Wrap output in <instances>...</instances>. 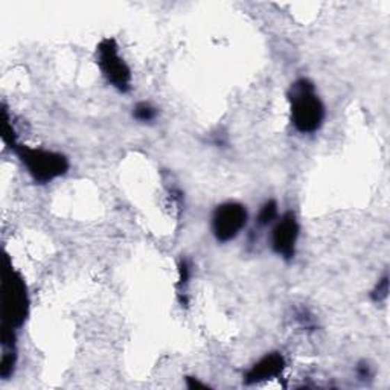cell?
Masks as SVG:
<instances>
[{
	"mask_svg": "<svg viewBox=\"0 0 390 390\" xmlns=\"http://www.w3.org/2000/svg\"><path fill=\"white\" fill-rule=\"evenodd\" d=\"M286 369V359L279 352H272L264 355L261 360L251 366L250 370L244 377L246 384H258L264 381H270L279 377Z\"/></svg>",
	"mask_w": 390,
	"mask_h": 390,
	"instance_id": "7",
	"label": "cell"
},
{
	"mask_svg": "<svg viewBox=\"0 0 390 390\" xmlns=\"http://www.w3.org/2000/svg\"><path fill=\"white\" fill-rule=\"evenodd\" d=\"M299 231L300 227L296 215L292 212L283 214L279 219V223L274 226L272 233V247L274 254H278L283 259H287V261L295 258Z\"/></svg>",
	"mask_w": 390,
	"mask_h": 390,
	"instance_id": "6",
	"label": "cell"
},
{
	"mask_svg": "<svg viewBox=\"0 0 390 390\" xmlns=\"http://www.w3.org/2000/svg\"><path fill=\"white\" fill-rule=\"evenodd\" d=\"M276 218H278V203L274 200H268L267 203H264L261 210H259L256 221L259 226H268L272 224Z\"/></svg>",
	"mask_w": 390,
	"mask_h": 390,
	"instance_id": "8",
	"label": "cell"
},
{
	"mask_svg": "<svg viewBox=\"0 0 390 390\" xmlns=\"http://www.w3.org/2000/svg\"><path fill=\"white\" fill-rule=\"evenodd\" d=\"M133 116L139 122H153L157 118V109L153 107L150 102H139L136 104L133 110Z\"/></svg>",
	"mask_w": 390,
	"mask_h": 390,
	"instance_id": "10",
	"label": "cell"
},
{
	"mask_svg": "<svg viewBox=\"0 0 390 390\" xmlns=\"http://www.w3.org/2000/svg\"><path fill=\"white\" fill-rule=\"evenodd\" d=\"M189 278H191V268L188 265V263L186 261H182L180 263V286H186V283L189 282Z\"/></svg>",
	"mask_w": 390,
	"mask_h": 390,
	"instance_id": "12",
	"label": "cell"
},
{
	"mask_svg": "<svg viewBox=\"0 0 390 390\" xmlns=\"http://www.w3.org/2000/svg\"><path fill=\"white\" fill-rule=\"evenodd\" d=\"M28 311L29 296L26 283L6 256L2 274V327L11 329L20 328L26 320Z\"/></svg>",
	"mask_w": 390,
	"mask_h": 390,
	"instance_id": "2",
	"label": "cell"
},
{
	"mask_svg": "<svg viewBox=\"0 0 390 390\" xmlns=\"http://www.w3.org/2000/svg\"><path fill=\"white\" fill-rule=\"evenodd\" d=\"M291 124L299 133L311 134L319 130L325 120V105L310 79L300 78L288 91Z\"/></svg>",
	"mask_w": 390,
	"mask_h": 390,
	"instance_id": "1",
	"label": "cell"
},
{
	"mask_svg": "<svg viewBox=\"0 0 390 390\" xmlns=\"http://www.w3.org/2000/svg\"><path fill=\"white\" fill-rule=\"evenodd\" d=\"M357 372H359L360 378H369L370 377V368L368 366V363H360L357 366Z\"/></svg>",
	"mask_w": 390,
	"mask_h": 390,
	"instance_id": "13",
	"label": "cell"
},
{
	"mask_svg": "<svg viewBox=\"0 0 390 390\" xmlns=\"http://www.w3.org/2000/svg\"><path fill=\"white\" fill-rule=\"evenodd\" d=\"M15 361H17V354H15L14 348H3V357L2 363H0V375L2 378H10L15 368Z\"/></svg>",
	"mask_w": 390,
	"mask_h": 390,
	"instance_id": "9",
	"label": "cell"
},
{
	"mask_svg": "<svg viewBox=\"0 0 390 390\" xmlns=\"http://www.w3.org/2000/svg\"><path fill=\"white\" fill-rule=\"evenodd\" d=\"M96 60L102 75L116 91H119L120 93L132 91V70H130L124 58L119 55V47L115 40L104 38L98 45Z\"/></svg>",
	"mask_w": 390,
	"mask_h": 390,
	"instance_id": "4",
	"label": "cell"
},
{
	"mask_svg": "<svg viewBox=\"0 0 390 390\" xmlns=\"http://www.w3.org/2000/svg\"><path fill=\"white\" fill-rule=\"evenodd\" d=\"M247 224L246 206L229 201L218 206L212 217V232L217 241L229 242L240 235Z\"/></svg>",
	"mask_w": 390,
	"mask_h": 390,
	"instance_id": "5",
	"label": "cell"
},
{
	"mask_svg": "<svg viewBox=\"0 0 390 390\" xmlns=\"http://www.w3.org/2000/svg\"><path fill=\"white\" fill-rule=\"evenodd\" d=\"M186 383H188V387H189V389H208L206 384L200 383V381H198L197 378H194V377H188V378H186Z\"/></svg>",
	"mask_w": 390,
	"mask_h": 390,
	"instance_id": "14",
	"label": "cell"
},
{
	"mask_svg": "<svg viewBox=\"0 0 390 390\" xmlns=\"http://www.w3.org/2000/svg\"><path fill=\"white\" fill-rule=\"evenodd\" d=\"M13 151L17 154V157L37 183H51L55 178L66 174L69 169V160L61 153L31 148L20 143Z\"/></svg>",
	"mask_w": 390,
	"mask_h": 390,
	"instance_id": "3",
	"label": "cell"
},
{
	"mask_svg": "<svg viewBox=\"0 0 390 390\" xmlns=\"http://www.w3.org/2000/svg\"><path fill=\"white\" fill-rule=\"evenodd\" d=\"M387 292H389V278L386 274L383 279L378 281L375 290L370 292V297L373 302H381V300H384L387 297Z\"/></svg>",
	"mask_w": 390,
	"mask_h": 390,
	"instance_id": "11",
	"label": "cell"
}]
</instances>
